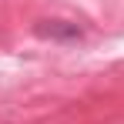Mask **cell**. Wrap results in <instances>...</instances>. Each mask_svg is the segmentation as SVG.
<instances>
[{
  "label": "cell",
  "instance_id": "6da1fadb",
  "mask_svg": "<svg viewBox=\"0 0 124 124\" xmlns=\"http://www.w3.org/2000/svg\"><path fill=\"white\" fill-rule=\"evenodd\" d=\"M44 37H81V30L77 27H61V20H54L50 27H37Z\"/></svg>",
  "mask_w": 124,
  "mask_h": 124
}]
</instances>
